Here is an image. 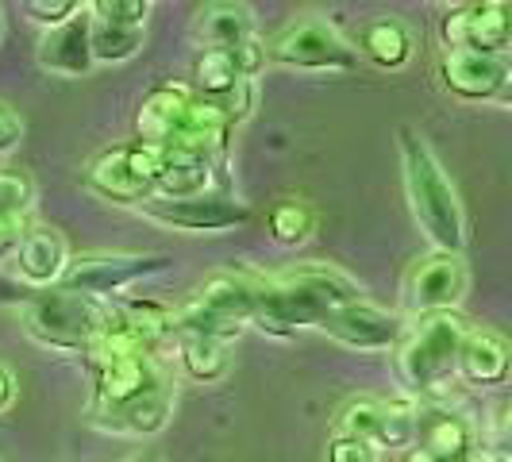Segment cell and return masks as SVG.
I'll use <instances>...</instances> for the list:
<instances>
[{"instance_id":"obj_26","label":"cell","mask_w":512,"mask_h":462,"mask_svg":"<svg viewBox=\"0 0 512 462\" xmlns=\"http://www.w3.org/2000/svg\"><path fill=\"white\" fill-rule=\"evenodd\" d=\"M181 366L193 382H216V378L228 374V343L208 339V335H185Z\"/></svg>"},{"instance_id":"obj_44","label":"cell","mask_w":512,"mask_h":462,"mask_svg":"<svg viewBox=\"0 0 512 462\" xmlns=\"http://www.w3.org/2000/svg\"><path fill=\"white\" fill-rule=\"evenodd\" d=\"M0 27H4V12H0Z\"/></svg>"},{"instance_id":"obj_17","label":"cell","mask_w":512,"mask_h":462,"mask_svg":"<svg viewBox=\"0 0 512 462\" xmlns=\"http://www.w3.org/2000/svg\"><path fill=\"white\" fill-rule=\"evenodd\" d=\"M16 266H20V278H27V285L35 289H51L66 278L70 270V251H66V239L51 228H27L20 247H16Z\"/></svg>"},{"instance_id":"obj_28","label":"cell","mask_w":512,"mask_h":462,"mask_svg":"<svg viewBox=\"0 0 512 462\" xmlns=\"http://www.w3.org/2000/svg\"><path fill=\"white\" fill-rule=\"evenodd\" d=\"M416 436H420V405L409 397L405 401H385V424L378 447L409 451V447H416Z\"/></svg>"},{"instance_id":"obj_24","label":"cell","mask_w":512,"mask_h":462,"mask_svg":"<svg viewBox=\"0 0 512 462\" xmlns=\"http://www.w3.org/2000/svg\"><path fill=\"white\" fill-rule=\"evenodd\" d=\"M212 170L216 162L208 158H197V154H166V166H162V178H158V193L154 197H197V193H208L216 189L212 185Z\"/></svg>"},{"instance_id":"obj_25","label":"cell","mask_w":512,"mask_h":462,"mask_svg":"<svg viewBox=\"0 0 512 462\" xmlns=\"http://www.w3.org/2000/svg\"><path fill=\"white\" fill-rule=\"evenodd\" d=\"M89 39H93V58L97 62H128L131 54H139V47H143L147 27L108 24V20L89 16Z\"/></svg>"},{"instance_id":"obj_10","label":"cell","mask_w":512,"mask_h":462,"mask_svg":"<svg viewBox=\"0 0 512 462\" xmlns=\"http://www.w3.org/2000/svg\"><path fill=\"white\" fill-rule=\"evenodd\" d=\"M439 39L447 51L505 54L512 39V8L497 0L459 4L439 20Z\"/></svg>"},{"instance_id":"obj_23","label":"cell","mask_w":512,"mask_h":462,"mask_svg":"<svg viewBox=\"0 0 512 462\" xmlns=\"http://www.w3.org/2000/svg\"><path fill=\"white\" fill-rule=\"evenodd\" d=\"M243 81H247V77L235 70V62L228 58V51H197L193 70H189V89H193L201 101H212V104H224Z\"/></svg>"},{"instance_id":"obj_5","label":"cell","mask_w":512,"mask_h":462,"mask_svg":"<svg viewBox=\"0 0 512 462\" xmlns=\"http://www.w3.org/2000/svg\"><path fill=\"white\" fill-rule=\"evenodd\" d=\"M255 324V285L247 274H216L212 282L201 285V293L185 308L174 312V332L185 335H208L228 343L235 335H243V328Z\"/></svg>"},{"instance_id":"obj_8","label":"cell","mask_w":512,"mask_h":462,"mask_svg":"<svg viewBox=\"0 0 512 462\" xmlns=\"http://www.w3.org/2000/svg\"><path fill=\"white\" fill-rule=\"evenodd\" d=\"M139 212L154 220V224H166V228L178 231H197V235H220L239 224L251 220V205L239 201L228 189H208L197 197H151L147 205H139Z\"/></svg>"},{"instance_id":"obj_31","label":"cell","mask_w":512,"mask_h":462,"mask_svg":"<svg viewBox=\"0 0 512 462\" xmlns=\"http://www.w3.org/2000/svg\"><path fill=\"white\" fill-rule=\"evenodd\" d=\"M24 12L31 20H39V24L62 27V24H70L74 16H81L85 4H77V0H27Z\"/></svg>"},{"instance_id":"obj_35","label":"cell","mask_w":512,"mask_h":462,"mask_svg":"<svg viewBox=\"0 0 512 462\" xmlns=\"http://www.w3.org/2000/svg\"><path fill=\"white\" fill-rule=\"evenodd\" d=\"M24 216H12V212H0V258L8 255V251H16L20 247V239H24Z\"/></svg>"},{"instance_id":"obj_40","label":"cell","mask_w":512,"mask_h":462,"mask_svg":"<svg viewBox=\"0 0 512 462\" xmlns=\"http://www.w3.org/2000/svg\"><path fill=\"white\" fill-rule=\"evenodd\" d=\"M397 462H436V459H432V455H428V451L416 443V447H409V451H401V459H397Z\"/></svg>"},{"instance_id":"obj_1","label":"cell","mask_w":512,"mask_h":462,"mask_svg":"<svg viewBox=\"0 0 512 462\" xmlns=\"http://www.w3.org/2000/svg\"><path fill=\"white\" fill-rule=\"evenodd\" d=\"M251 285H255V324L274 335L320 328V320L332 308L362 297L355 278H347L343 270L324 266V262H308L278 278L251 274Z\"/></svg>"},{"instance_id":"obj_41","label":"cell","mask_w":512,"mask_h":462,"mask_svg":"<svg viewBox=\"0 0 512 462\" xmlns=\"http://www.w3.org/2000/svg\"><path fill=\"white\" fill-rule=\"evenodd\" d=\"M131 462H162V459H158L154 451H143V455H135V459H131Z\"/></svg>"},{"instance_id":"obj_33","label":"cell","mask_w":512,"mask_h":462,"mask_svg":"<svg viewBox=\"0 0 512 462\" xmlns=\"http://www.w3.org/2000/svg\"><path fill=\"white\" fill-rule=\"evenodd\" d=\"M328 462H378V443L332 436V443H328Z\"/></svg>"},{"instance_id":"obj_20","label":"cell","mask_w":512,"mask_h":462,"mask_svg":"<svg viewBox=\"0 0 512 462\" xmlns=\"http://www.w3.org/2000/svg\"><path fill=\"white\" fill-rule=\"evenodd\" d=\"M193 39L201 43V51H231L247 39H255V12L247 4H201L197 20H193Z\"/></svg>"},{"instance_id":"obj_37","label":"cell","mask_w":512,"mask_h":462,"mask_svg":"<svg viewBox=\"0 0 512 462\" xmlns=\"http://www.w3.org/2000/svg\"><path fill=\"white\" fill-rule=\"evenodd\" d=\"M12 397H16V378H12V370L0 362V412L12 405Z\"/></svg>"},{"instance_id":"obj_3","label":"cell","mask_w":512,"mask_h":462,"mask_svg":"<svg viewBox=\"0 0 512 462\" xmlns=\"http://www.w3.org/2000/svg\"><path fill=\"white\" fill-rule=\"evenodd\" d=\"M20 320H24V332L43 347L97 351L108 308H101L85 293L66 289V285H51V289H35L27 297L20 305Z\"/></svg>"},{"instance_id":"obj_15","label":"cell","mask_w":512,"mask_h":462,"mask_svg":"<svg viewBox=\"0 0 512 462\" xmlns=\"http://www.w3.org/2000/svg\"><path fill=\"white\" fill-rule=\"evenodd\" d=\"M509 66L501 54L478 51H443L439 58V81L459 101H493L509 85Z\"/></svg>"},{"instance_id":"obj_29","label":"cell","mask_w":512,"mask_h":462,"mask_svg":"<svg viewBox=\"0 0 512 462\" xmlns=\"http://www.w3.org/2000/svg\"><path fill=\"white\" fill-rule=\"evenodd\" d=\"M266 228H270V239H274V243L297 247V243H305L308 235H312L316 216H312V208H308L305 201H282V205L270 212Z\"/></svg>"},{"instance_id":"obj_39","label":"cell","mask_w":512,"mask_h":462,"mask_svg":"<svg viewBox=\"0 0 512 462\" xmlns=\"http://www.w3.org/2000/svg\"><path fill=\"white\" fill-rule=\"evenodd\" d=\"M466 462H509L497 447H474L470 455H466Z\"/></svg>"},{"instance_id":"obj_43","label":"cell","mask_w":512,"mask_h":462,"mask_svg":"<svg viewBox=\"0 0 512 462\" xmlns=\"http://www.w3.org/2000/svg\"><path fill=\"white\" fill-rule=\"evenodd\" d=\"M501 58H505V66H509V74H512V39H509V47H505V54H501Z\"/></svg>"},{"instance_id":"obj_32","label":"cell","mask_w":512,"mask_h":462,"mask_svg":"<svg viewBox=\"0 0 512 462\" xmlns=\"http://www.w3.org/2000/svg\"><path fill=\"white\" fill-rule=\"evenodd\" d=\"M31 205V181L24 174H12V170H0V212H12V216H24V208Z\"/></svg>"},{"instance_id":"obj_38","label":"cell","mask_w":512,"mask_h":462,"mask_svg":"<svg viewBox=\"0 0 512 462\" xmlns=\"http://www.w3.org/2000/svg\"><path fill=\"white\" fill-rule=\"evenodd\" d=\"M497 451L501 455H512V405L501 416V428H497Z\"/></svg>"},{"instance_id":"obj_2","label":"cell","mask_w":512,"mask_h":462,"mask_svg":"<svg viewBox=\"0 0 512 462\" xmlns=\"http://www.w3.org/2000/svg\"><path fill=\"white\" fill-rule=\"evenodd\" d=\"M397 154L405 170V193H409L412 216L420 231L432 239L443 255H462L466 247V216H462L459 193L439 166L436 151L416 128H397Z\"/></svg>"},{"instance_id":"obj_19","label":"cell","mask_w":512,"mask_h":462,"mask_svg":"<svg viewBox=\"0 0 512 462\" xmlns=\"http://www.w3.org/2000/svg\"><path fill=\"white\" fill-rule=\"evenodd\" d=\"M455 370L474 385H501L512 374V343L486 328H470L459 347Z\"/></svg>"},{"instance_id":"obj_7","label":"cell","mask_w":512,"mask_h":462,"mask_svg":"<svg viewBox=\"0 0 512 462\" xmlns=\"http://www.w3.org/2000/svg\"><path fill=\"white\" fill-rule=\"evenodd\" d=\"M266 54L274 66L289 70H355L362 62L359 47H351L328 20H312V16L285 24L266 43Z\"/></svg>"},{"instance_id":"obj_11","label":"cell","mask_w":512,"mask_h":462,"mask_svg":"<svg viewBox=\"0 0 512 462\" xmlns=\"http://www.w3.org/2000/svg\"><path fill=\"white\" fill-rule=\"evenodd\" d=\"M166 382L158 359H97V382H93V409L89 420L101 424L116 412L131 409Z\"/></svg>"},{"instance_id":"obj_42","label":"cell","mask_w":512,"mask_h":462,"mask_svg":"<svg viewBox=\"0 0 512 462\" xmlns=\"http://www.w3.org/2000/svg\"><path fill=\"white\" fill-rule=\"evenodd\" d=\"M501 101H505V104H509V108H512V77H509V85L501 89Z\"/></svg>"},{"instance_id":"obj_27","label":"cell","mask_w":512,"mask_h":462,"mask_svg":"<svg viewBox=\"0 0 512 462\" xmlns=\"http://www.w3.org/2000/svg\"><path fill=\"white\" fill-rule=\"evenodd\" d=\"M382 424H385V401H378V397H355V401H347L339 409V416H335V436L378 443Z\"/></svg>"},{"instance_id":"obj_18","label":"cell","mask_w":512,"mask_h":462,"mask_svg":"<svg viewBox=\"0 0 512 462\" xmlns=\"http://www.w3.org/2000/svg\"><path fill=\"white\" fill-rule=\"evenodd\" d=\"M416 443L436 462H466L474 451V428L459 409L447 405H428L420 409V436Z\"/></svg>"},{"instance_id":"obj_16","label":"cell","mask_w":512,"mask_h":462,"mask_svg":"<svg viewBox=\"0 0 512 462\" xmlns=\"http://www.w3.org/2000/svg\"><path fill=\"white\" fill-rule=\"evenodd\" d=\"M35 58H39V66H43L47 74L89 77V70L97 66V58H93V39H89V4H85V12L74 16L70 24L47 27L43 39H39Z\"/></svg>"},{"instance_id":"obj_34","label":"cell","mask_w":512,"mask_h":462,"mask_svg":"<svg viewBox=\"0 0 512 462\" xmlns=\"http://www.w3.org/2000/svg\"><path fill=\"white\" fill-rule=\"evenodd\" d=\"M228 58L235 62V70L247 77V81H251V77H255L262 66H270L266 43H258V35H255V39H247V43H239V47H231Z\"/></svg>"},{"instance_id":"obj_45","label":"cell","mask_w":512,"mask_h":462,"mask_svg":"<svg viewBox=\"0 0 512 462\" xmlns=\"http://www.w3.org/2000/svg\"><path fill=\"white\" fill-rule=\"evenodd\" d=\"M70 462H77V459H70Z\"/></svg>"},{"instance_id":"obj_9","label":"cell","mask_w":512,"mask_h":462,"mask_svg":"<svg viewBox=\"0 0 512 462\" xmlns=\"http://www.w3.org/2000/svg\"><path fill=\"white\" fill-rule=\"evenodd\" d=\"M320 332L335 339V343H343V347H355V351H397V343L405 339L409 324H405L401 312L359 297V301L332 308L320 320Z\"/></svg>"},{"instance_id":"obj_13","label":"cell","mask_w":512,"mask_h":462,"mask_svg":"<svg viewBox=\"0 0 512 462\" xmlns=\"http://www.w3.org/2000/svg\"><path fill=\"white\" fill-rule=\"evenodd\" d=\"M189 104H193L189 85L166 81V85L151 89L135 108V143H143L158 154H170L181 135V124L189 116Z\"/></svg>"},{"instance_id":"obj_14","label":"cell","mask_w":512,"mask_h":462,"mask_svg":"<svg viewBox=\"0 0 512 462\" xmlns=\"http://www.w3.org/2000/svg\"><path fill=\"white\" fill-rule=\"evenodd\" d=\"M462 289H466L462 255L432 251V255H424L409 270L405 301H409V308L416 316H424V312H451V305L462 297Z\"/></svg>"},{"instance_id":"obj_6","label":"cell","mask_w":512,"mask_h":462,"mask_svg":"<svg viewBox=\"0 0 512 462\" xmlns=\"http://www.w3.org/2000/svg\"><path fill=\"white\" fill-rule=\"evenodd\" d=\"M162 166H166V154H158L131 139V143L104 147V151L85 166V185H89L97 197H104V201L139 208L158 193Z\"/></svg>"},{"instance_id":"obj_12","label":"cell","mask_w":512,"mask_h":462,"mask_svg":"<svg viewBox=\"0 0 512 462\" xmlns=\"http://www.w3.org/2000/svg\"><path fill=\"white\" fill-rule=\"evenodd\" d=\"M166 266H170L166 255H81L70 258V270L58 285L97 301V297H108L116 289H128V285L151 278Z\"/></svg>"},{"instance_id":"obj_36","label":"cell","mask_w":512,"mask_h":462,"mask_svg":"<svg viewBox=\"0 0 512 462\" xmlns=\"http://www.w3.org/2000/svg\"><path fill=\"white\" fill-rule=\"evenodd\" d=\"M20 139H24V124H20V116H16L8 104L0 101V154L12 151Z\"/></svg>"},{"instance_id":"obj_30","label":"cell","mask_w":512,"mask_h":462,"mask_svg":"<svg viewBox=\"0 0 512 462\" xmlns=\"http://www.w3.org/2000/svg\"><path fill=\"white\" fill-rule=\"evenodd\" d=\"M89 16L93 20H108V24L147 27L151 4L147 0H97V4H89Z\"/></svg>"},{"instance_id":"obj_21","label":"cell","mask_w":512,"mask_h":462,"mask_svg":"<svg viewBox=\"0 0 512 462\" xmlns=\"http://www.w3.org/2000/svg\"><path fill=\"white\" fill-rule=\"evenodd\" d=\"M359 54L378 70H401L412 58V31L397 16L370 20L359 35Z\"/></svg>"},{"instance_id":"obj_4","label":"cell","mask_w":512,"mask_h":462,"mask_svg":"<svg viewBox=\"0 0 512 462\" xmlns=\"http://www.w3.org/2000/svg\"><path fill=\"white\" fill-rule=\"evenodd\" d=\"M466 320L459 312H424L409 324L397 343V378L412 397H428L451 366H459V347L466 339Z\"/></svg>"},{"instance_id":"obj_22","label":"cell","mask_w":512,"mask_h":462,"mask_svg":"<svg viewBox=\"0 0 512 462\" xmlns=\"http://www.w3.org/2000/svg\"><path fill=\"white\" fill-rule=\"evenodd\" d=\"M170 409H174V385H170V378H166V382L158 385L154 393H147L143 401H135L131 409L101 420L97 428L120 432V436H154V432H162V428H166Z\"/></svg>"}]
</instances>
